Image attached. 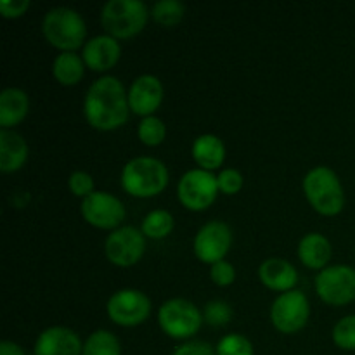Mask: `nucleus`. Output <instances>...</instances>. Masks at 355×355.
<instances>
[{
    "label": "nucleus",
    "instance_id": "obj_28",
    "mask_svg": "<svg viewBox=\"0 0 355 355\" xmlns=\"http://www.w3.org/2000/svg\"><path fill=\"white\" fill-rule=\"evenodd\" d=\"M333 342L342 350H355V315L340 319L333 328Z\"/></svg>",
    "mask_w": 355,
    "mask_h": 355
},
{
    "label": "nucleus",
    "instance_id": "obj_17",
    "mask_svg": "<svg viewBox=\"0 0 355 355\" xmlns=\"http://www.w3.org/2000/svg\"><path fill=\"white\" fill-rule=\"evenodd\" d=\"M259 277L263 286L283 293L295 290L298 283L297 269L283 259H267L266 262L260 263Z\"/></svg>",
    "mask_w": 355,
    "mask_h": 355
},
{
    "label": "nucleus",
    "instance_id": "obj_26",
    "mask_svg": "<svg viewBox=\"0 0 355 355\" xmlns=\"http://www.w3.org/2000/svg\"><path fill=\"white\" fill-rule=\"evenodd\" d=\"M139 139L146 146H159L166 137V125L158 116H146L139 123L137 128Z\"/></svg>",
    "mask_w": 355,
    "mask_h": 355
},
{
    "label": "nucleus",
    "instance_id": "obj_2",
    "mask_svg": "<svg viewBox=\"0 0 355 355\" xmlns=\"http://www.w3.org/2000/svg\"><path fill=\"white\" fill-rule=\"evenodd\" d=\"M168 186L165 163L153 156H137L121 170V187L134 198L158 196Z\"/></svg>",
    "mask_w": 355,
    "mask_h": 355
},
{
    "label": "nucleus",
    "instance_id": "obj_8",
    "mask_svg": "<svg viewBox=\"0 0 355 355\" xmlns=\"http://www.w3.org/2000/svg\"><path fill=\"white\" fill-rule=\"evenodd\" d=\"M218 194L217 177L203 168L189 170L182 175L177 186L180 203L193 211H203L210 207Z\"/></svg>",
    "mask_w": 355,
    "mask_h": 355
},
{
    "label": "nucleus",
    "instance_id": "obj_23",
    "mask_svg": "<svg viewBox=\"0 0 355 355\" xmlns=\"http://www.w3.org/2000/svg\"><path fill=\"white\" fill-rule=\"evenodd\" d=\"M82 355H121L120 340L107 329H97L83 343Z\"/></svg>",
    "mask_w": 355,
    "mask_h": 355
},
{
    "label": "nucleus",
    "instance_id": "obj_33",
    "mask_svg": "<svg viewBox=\"0 0 355 355\" xmlns=\"http://www.w3.org/2000/svg\"><path fill=\"white\" fill-rule=\"evenodd\" d=\"M30 9V0H0V12L6 19L21 17Z\"/></svg>",
    "mask_w": 355,
    "mask_h": 355
},
{
    "label": "nucleus",
    "instance_id": "obj_4",
    "mask_svg": "<svg viewBox=\"0 0 355 355\" xmlns=\"http://www.w3.org/2000/svg\"><path fill=\"white\" fill-rule=\"evenodd\" d=\"M42 33L52 47L61 52H75L85 45V21L69 7H54L47 10L42 21Z\"/></svg>",
    "mask_w": 355,
    "mask_h": 355
},
{
    "label": "nucleus",
    "instance_id": "obj_19",
    "mask_svg": "<svg viewBox=\"0 0 355 355\" xmlns=\"http://www.w3.org/2000/svg\"><path fill=\"white\" fill-rule=\"evenodd\" d=\"M30 111V99L24 90L17 87H7L0 94V127L12 130L26 118Z\"/></svg>",
    "mask_w": 355,
    "mask_h": 355
},
{
    "label": "nucleus",
    "instance_id": "obj_6",
    "mask_svg": "<svg viewBox=\"0 0 355 355\" xmlns=\"http://www.w3.org/2000/svg\"><path fill=\"white\" fill-rule=\"evenodd\" d=\"M159 328L173 340H187L200 331L203 314L193 302L186 298L166 300L158 311Z\"/></svg>",
    "mask_w": 355,
    "mask_h": 355
},
{
    "label": "nucleus",
    "instance_id": "obj_29",
    "mask_svg": "<svg viewBox=\"0 0 355 355\" xmlns=\"http://www.w3.org/2000/svg\"><path fill=\"white\" fill-rule=\"evenodd\" d=\"M232 318V309L227 302L214 300L207 304L203 312V319L211 326H225Z\"/></svg>",
    "mask_w": 355,
    "mask_h": 355
},
{
    "label": "nucleus",
    "instance_id": "obj_21",
    "mask_svg": "<svg viewBox=\"0 0 355 355\" xmlns=\"http://www.w3.org/2000/svg\"><path fill=\"white\" fill-rule=\"evenodd\" d=\"M193 158L203 170H217L225 159L224 142L214 134L200 135L193 144Z\"/></svg>",
    "mask_w": 355,
    "mask_h": 355
},
{
    "label": "nucleus",
    "instance_id": "obj_13",
    "mask_svg": "<svg viewBox=\"0 0 355 355\" xmlns=\"http://www.w3.org/2000/svg\"><path fill=\"white\" fill-rule=\"evenodd\" d=\"M232 245V232L225 222L211 220L198 231L194 238V255L205 263H217L224 260Z\"/></svg>",
    "mask_w": 355,
    "mask_h": 355
},
{
    "label": "nucleus",
    "instance_id": "obj_7",
    "mask_svg": "<svg viewBox=\"0 0 355 355\" xmlns=\"http://www.w3.org/2000/svg\"><path fill=\"white\" fill-rule=\"evenodd\" d=\"M311 315V305L304 291L291 290L281 293L270 307V321L279 333L293 335L305 328Z\"/></svg>",
    "mask_w": 355,
    "mask_h": 355
},
{
    "label": "nucleus",
    "instance_id": "obj_35",
    "mask_svg": "<svg viewBox=\"0 0 355 355\" xmlns=\"http://www.w3.org/2000/svg\"><path fill=\"white\" fill-rule=\"evenodd\" d=\"M0 355H26V352H24L23 347L17 345V343L3 340V342L0 343Z\"/></svg>",
    "mask_w": 355,
    "mask_h": 355
},
{
    "label": "nucleus",
    "instance_id": "obj_24",
    "mask_svg": "<svg viewBox=\"0 0 355 355\" xmlns=\"http://www.w3.org/2000/svg\"><path fill=\"white\" fill-rule=\"evenodd\" d=\"M142 234L151 239H163L173 231V217L166 210H153L144 217L141 225Z\"/></svg>",
    "mask_w": 355,
    "mask_h": 355
},
{
    "label": "nucleus",
    "instance_id": "obj_32",
    "mask_svg": "<svg viewBox=\"0 0 355 355\" xmlns=\"http://www.w3.org/2000/svg\"><path fill=\"white\" fill-rule=\"evenodd\" d=\"M210 277L217 286H231L236 281V269L227 260H220L210 267Z\"/></svg>",
    "mask_w": 355,
    "mask_h": 355
},
{
    "label": "nucleus",
    "instance_id": "obj_3",
    "mask_svg": "<svg viewBox=\"0 0 355 355\" xmlns=\"http://www.w3.org/2000/svg\"><path fill=\"white\" fill-rule=\"evenodd\" d=\"M304 193L312 208L324 217H335L345 207L343 186L329 166H315L305 175Z\"/></svg>",
    "mask_w": 355,
    "mask_h": 355
},
{
    "label": "nucleus",
    "instance_id": "obj_27",
    "mask_svg": "<svg viewBox=\"0 0 355 355\" xmlns=\"http://www.w3.org/2000/svg\"><path fill=\"white\" fill-rule=\"evenodd\" d=\"M215 352L217 355H253V345L246 336L231 333V335L222 336Z\"/></svg>",
    "mask_w": 355,
    "mask_h": 355
},
{
    "label": "nucleus",
    "instance_id": "obj_16",
    "mask_svg": "<svg viewBox=\"0 0 355 355\" xmlns=\"http://www.w3.org/2000/svg\"><path fill=\"white\" fill-rule=\"evenodd\" d=\"M121 55V47L116 38L111 35H97L83 45L82 58L87 68L92 71H107L118 62Z\"/></svg>",
    "mask_w": 355,
    "mask_h": 355
},
{
    "label": "nucleus",
    "instance_id": "obj_14",
    "mask_svg": "<svg viewBox=\"0 0 355 355\" xmlns=\"http://www.w3.org/2000/svg\"><path fill=\"white\" fill-rule=\"evenodd\" d=\"M163 103V83L155 75H141L128 89V106L139 116H153Z\"/></svg>",
    "mask_w": 355,
    "mask_h": 355
},
{
    "label": "nucleus",
    "instance_id": "obj_12",
    "mask_svg": "<svg viewBox=\"0 0 355 355\" xmlns=\"http://www.w3.org/2000/svg\"><path fill=\"white\" fill-rule=\"evenodd\" d=\"M80 211L92 227L104 231H114L121 227V222L125 220L123 203L106 191H94L90 196L82 200Z\"/></svg>",
    "mask_w": 355,
    "mask_h": 355
},
{
    "label": "nucleus",
    "instance_id": "obj_11",
    "mask_svg": "<svg viewBox=\"0 0 355 355\" xmlns=\"http://www.w3.org/2000/svg\"><path fill=\"white\" fill-rule=\"evenodd\" d=\"M146 252V236L134 225H123L107 236L104 241L106 259L116 267H132Z\"/></svg>",
    "mask_w": 355,
    "mask_h": 355
},
{
    "label": "nucleus",
    "instance_id": "obj_1",
    "mask_svg": "<svg viewBox=\"0 0 355 355\" xmlns=\"http://www.w3.org/2000/svg\"><path fill=\"white\" fill-rule=\"evenodd\" d=\"M83 113L90 127L97 130H116L130 114L128 92L116 76H101L87 90L83 101Z\"/></svg>",
    "mask_w": 355,
    "mask_h": 355
},
{
    "label": "nucleus",
    "instance_id": "obj_15",
    "mask_svg": "<svg viewBox=\"0 0 355 355\" xmlns=\"http://www.w3.org/2000/svg\"><path fill=\"white\" fill-rule=\"evenodd\" d=\"M83 343L73 329L52 326L44 329L35 342V355H82Z\"/></svg>",
    "mask_w": 355,
    "mask_h": 355
},
{
    "label": "nucleus",
    "instance_id": "obj_18",
    "mask_svg": "<svg viewBox=\"0 0 355 355\" xmlns=\"http://www.w3.org/2000/svg\"><path fill=\"white\" fill-rule=\"evenodd\" d=\"M28 142L14 130H0V170L3 173L17 172L28 159Z\"/></svg>",
    "mask_w": 355,
    "mask_h": 355
},
{
    "label": "nucleus",
    "instance_id": "obj_22",
    "mask_svg": "<svg viewBox=\"0 0 355 355\" xmlns=\"http://www.w3.org/2000/svg\"><path fill=\"white\" fill-rule=\"evenodd\" d=\"M52 75L61 85H76L85 75V61L76 52H61L52 62Z\"/></svg>",
    "mask_w": 355,
    "mask_h": 355
},
{
    "label": "nucleus",
    "instance_id": "obj_5",
    "mask_svg": "<svg viewBox=\"0 0 355 355\" xmlns=\"http://www.w3.org/2000/svg\"><path fill=\"white\" fill-rule=\"evenodd\" d=\"M149 19V9L141 0H110L101 10V23L113 38H130L141 33Z\"/></svg>",
    "mask_w": 355,
    "mask_h": 355
},
{
    "label": "nucleus",
    "instance_id": "obj_30",
    "mask_svg": "<svg viewBox=\"0 0 355 355\" xmlns=\"http://www.w3.org/2000/svg\"><path fill=\"white\" fill-rule=\"evenodd\" d=\"M68 187H69V191L75 194V196L82 198V200H85L87 196H90V194L96 191L94 189L92 175L87 172H83V170H76V172H73L71 175H69Z\"/></svg>",
    "mask_w": 355,
    "mask_h": 355
},
{
    "label": "nucleus",
    "instance_id": "obj_9",
    "mask_svg": "<svg viewBox=\"0 0 355 355\" xmlns=\"http://www.w3.org/2000/svg\"><path fill=\"white\" fill-rule=\"evenodd\" d=\"M315 291L328 305L342 307L355 300V269L350 266H329L315 277Z\"/></svg>",
    "mask_w": 355,
    "mask_h": 355
},
{
    "label": "nucleus",
    "instance_id": "obj_10",
    "mask_svg": "<svg viewBox=\"0 0 355 355\" xmlns=\"http://www.w3.org/2000/svg\"><path fill=\"white\" fill-rule=\"evenodd\" d=\"M106 312L111 321L123 328H134L142 324L151 314V302L142 291L134 288L118 290L110 297Z\"/></svg>",
    "mask_w": 355,
    "mask_h": 355
},
{
    "label": "nucleus",
    "instance_id": "obj_31",
    "mask_svg": "<svg viewBox=\"0 0 355 355\" xmlns=\"http://www.w3.org/2000/svg\"><path fill=\"white\" fill-rule=\"evenodd\" d=\"M218 182V191H222L224 194H236L241 191L243 187V175L236 168H224L217 175Z\"/></svg>",
    "mask_w": 355,
    "mask_h": 355
},
{
    "label": "nucleus",
    "instance_id": "obj_20",
    "mask_svg": "<svg viewBox=\"0 0 355 355\" xmlns=\"http://www.w3.org/2000/svg\"><path fill=\"white\" fill-rule=\"evenodd\" d=\"M331 243H329V239L326 236L319 234V232H311V234L304 236L300 239V245H298V259L309 269H326L329 260H331Z\"/></svg>",
    "mask_w": 355,
    "mask_h": 355
},
{
    "label": "nucleus",
    "instance_id": "obj_25",
    "mask_svg": "<svg viewBox=\"0 0 355 355\" xmlns=\"http://www.w3.org/2000/svg\"><path fill=\"white\" fill-rule=\"evenodd\" d=\"M184 14H186V6L179 0H158L151 7L153 19L166 28L179 24L184 19Z\"/></svg>",
    "mask_w": 355,
    "mask_h": 355
},
{
    "label": "nucleus",
    "instance_id": "obj_34",
    "mask_svg": "<svg viewBox=\"0 0 355 355\" xmlns=\"http://www.w3.org/2000/svg\"><path fill=\"white\" fill-rule=\"evenodd\" d=\"M172 355H217L214 347L205 342H187L175 349Z\"/></svg>",
    "mask_w": 355,
    "mask_h": 355
}]
</instances>
